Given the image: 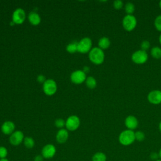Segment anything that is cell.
Masks as SVG:
<instances>
[{"label":"cell","instance_id":"6da1fadb","mask_svg":"<svg viewBox=\"0 0 161 161\" xmlns=\"http://www.w3.org/2000/svg\"><path fill=\"white\" fill-rule=\"evenodd\" d=\"M90 60L94 64H101L104 60V53L99 47H94L91 50L89 54Z\"/></svg>","mask_w":161,"mask_h":161},{"label":"cell","instance_id":"7a4b0ae2","mask_svg":"<svg viewBox=\"0 0 161 161\" xmlns=\"http://www.w3.org/2000/svg\"><path fill=\"white\" fill-rule=\"evenodd\" d=\"M118 140L121 145L125 146L130 145L135 140V132L133 130H125L119 134Z\"/></svg>","mask_w":161,"mask_h":161},{"label":"cell","instance_id":"3957f363","mask_svg":"<svg viewBox=\"0 0 161 161\" xmlns=\"http://www.w3.org/2000/svg\"><path fill=\"white\" fill-rule=\"evenodd\" d=\"M136 18L132 14H126L123 18L122 25L123 28L127 31H133L136 28Z\"/></svg>","mask_w":161,"mask_h":161},{"label":"cell","instance_id":"277c9868","mask_svg":"<svg viewBox=\"0 0 161 161\" xmlns=\"http://www.w3.org/2000/svg\"><path fill=\"white\" fill-rule=\"evenodd\" d=\"M148 56L146 52L142 50L135 51L131 55L132 61L136 64H143L148 60Z\"/></svg>","mask_w":161,"mask_h":161},{"label":"cell","instance_id":"5b68a950","mask_svg":"<svg viewBox=\"0 0 161 161\" xmlns=\"http://www.w3.org/2000/svg\"><path fill=\"white\" fill-rule=\"evenodd\" d=\"M92 47V41L91 38L86 37L82 38L78 42L77 44V51L79 52L85 53L91 51Z\"/></svg>","mask_w":161,"mask_h":161},{"label":"cell","instance_id":"8992f818","mask_svg":"<svg viewBox=\"0 0 161 161\" xmlns=\"http://www.w3.org/2000/svg\"><path fill=\"white\" fill-rule=\"evenodd\" d=\"M43 89L44 92L48 95L51 96L55 93L57 91L56 82L53 79H48L43 83Z\"/></svg>","mask_w":161,"mask_h":161},{"label":"cell","instance_id":"52a82bcc","mask_svg":"<svg viewBox=\"0 0 161 161\" xmlns=\"http://www.w3.org/2000/svg\"><path fill=\"white\" fill-rule=\"evenodd\" d=\"M80 125V119L75 116L72 115L69 116L65 121V126L68 130L74 131L77 130Z\"/></svg>","mask_w":161,"mask_h":161},{"label":"cell","instance_id":"ba28073f","mask_svg":"<svg viewBox=\"0 0 161 161\" xmlns=\"http://www.w3.org/2000/svg\"><path fill=\"white\" fill-rule=\"evenodd\" d=\"M56 153V148L52 144H47L42 150V155L45 158H51Z\"/></svg>","mask_w":161,"mask_h":161},{"label":"cell","instance_id":"9c48e42d","mask_svg":"<svg viewBox=\"0 0 161 161\" xmlns=\"http://www.w3.org/2000/svg\"><path fill=\"white\" fill-rule=\"evenodd\" d=\"M147 99L149 103L153 104H159L161 103V91L153 90L150 91L148 96Z\"/></svg>","mask_w":161,"mask_h":161},{"label":"cell","instance_id":"30bf717a","mask_svg":"<svg viewBox=\"0 0 161 161\" xmlns=\"http://www.w3.org/2000/svg\"><path fill=\"white\" fill-rule=\"evenodd\" d=\"M70 79L75 84H81L86 79V75L83 70H78L71 74Z\"/></svg>","mask_w":161,"mask_h":161},{"label":"cell","instance_id":"8fae6325","mask_svg":"<svg viewBox=\"0 0 161 161\" xmlns=\"http://www.w3.org/2000/svg\"><path fill=\"white\" fill-rule=\"evenodd\" d=\"M24 140V135L21 131H14L9 137L10 143L13 145H19Z\"/></svg>","mask_w":161,"mask_h":161},{"label":"cell","instance_id":"7c38bea8","mask_svg":"<svg viewBox=\"0 0 161 161\" xmlns=\"http://www.w3.org/2000/svg\"><path fill=\"white\" fill-rule=\"evenodd\" d=\"M25 11L21 8L16 9L13 14V21L16 24H21L25 19Z\"/></svg>","mask_w":161,"mask_h":161},{"label":"cell","instance_id":"4fadbf2b","mask_svg":"<svg viewBox=\"0 0 161 161\" xmlns=\"http://www.w3.org/2000/svg\"><path fill=\"white\" fill-rule=\"evenodd\" d=\"M125 125L128 128V130H133L137 128L138 121L135 116L133 115H129L125 118Z\"/></svg>","mask_w":161,"mask_h":161},{"label":"cell","instance_id":"5bb4252c","mask_svg":"<svg viewBox=\"0 0 161 161\" xmlns=\"http://www.w3.org/2000/svg\"><path fill=\"white\" fill-rule=\"evenodd\" d=\"M14 124L10 121L4 122L1 126V131L5 135H11L14 130Z\"/></svg>","mask_w":161,"mask_h":161},{"label":"cell","instance_id":"9a60e30c","mask_svg":"<svg viewBox=\"0 0 161 161\" xmlns=\"http://www.w3.org/2000/svg\"><path fill=\"white\" fill-rule=\"evenodd\" d=\"M69 137V133L67 130L60 129L57 133L56 140L60 143H65Z\"/></svg>","mask_w":161,"mask_h":161},{"label":"cell","instance_id":"2e32d148","mask_svg":"<svg viewBox=\"0 0 161 161\" xmlns=\"http://www.w3.org/2000/svg\"><path fill=\"white\" fill-rule=\"evenodd\" d=\"M28 19L33 25H37L41 21V18L39 14L35 12H31L29 14Z\"/></svg>","mask_w":161,"mask_h":161},{"label":"cell","instance_id":"e0dca14e","mask_svg":"<svg viewBox=\"0 0 161 161\" xmlns=\"http://www.w3.org/2000/svg\"><path fill=\"white\" fill-rule=\"evenodd\" d=\"M111 44V42L109 39L108 37H102L99 40L98 42V46L99 48H100L102 50L107 49L109 47Z\"/></svg>","mask_w":161,"mask_h":161},{"label":"cell","instance_id":"ac0fdd59","mask_svg":"<svg viewBox=\"0 0 161 161\" xmlns=\"http://www.w3.org/2000/svg\"><path fill=\"white\" fill-rule=\"evenodd\" d=\"M150 53L152 57L155 59H159L161 58V48L158 47H153L151 48Z\"/></svg>","mask_w":161,"mask_h":161},{"label":"cell","instance_id":"d6986e66","mask_svg":"<svg viewBox=\"0 0 161 161\" xmlns=\"http://www.w3.org/2000/svg\"><path fill=\"white\" fill-rule=\"evenodd\" d=\"M106 155L101 152H97L94 154L92 157V161H106Z\"/></svg>","mask_w":161,"mask_h":161},{"label":"cell","instance_id":"ffe728a7","mask_svg":"<svg viewBox=\"0 0 161 161\" xmlns=\"http://www.w3.org/2000/svg\"><path fill=\"white\" fill-rule=\"evenodd\" d=\"M135 8L133 3L128 2L125 5V11L127 14H132L135 11Z\"/></svg>","mask_w":161,"mask_h":161},{"label":"cell","instance_id":"44dd1931","mask_svg":"<svg viewBox=\"0 0 161 161\" xmlns=\"http://www.w3.org/2000/svg\"><path fill=\"white\" fill-rule=\"evenodd\" d=\"M86 86L90 89L95 88L97 85L96 80L93 77H91V76L88 77L86 79Z\"/></svg>","mask_w":161,"mask_h":161},{"label":"cell","instance_id":"7402d4cb","mask_svg":"<svg viewBox=\"0 0 161 161\" xmlns=\"http://www.w3.org/2000/svg\"><path fill=\"white\" fill-rule=\"evenodd\" d=\"M23 143L27 148H32L35 145V141L31 137H26L24 138Z\"/></svg>","mask_w":161,"mask_h":161},{"label":"cell","instance_id":"603a6c76","mask_svg":"<svg viewBox=\"0 0 161 161\" xmlns=\"http://www.w3.org/2000/svg\"><path fill=\"white\" fill-rule=\"evenodd\" d=\"M77 44L78 43L76 42L69 43L67 46V51L70 53H74L77 51Z\"/></svg>","mask_w":161,"mask_h":161},{"label":"cell","instance_id":"cb8c5ba5","mask_svg":"<svg viewBox=\"0 0 161 161\" xmlns=\"http://www.w3.org/2000/svg\"><path fill=\"white\" fill-rule=\"evenodd\" d=\"M154 26L157 30L161 32V14L157 16L155 19Z\"/></svg>","mask_w":161,"mask_h":161},{"label":"cell","instance_id":"d4e9b609","mask_svg":"<svg viewBox=\"0 0 161 161\" xmlns=\"http://www.w3.org/2000/svg\"><path fill=\"white\" fill-rule=\"evenodd\" d=\"M135 140H136L138 142L143 141L145 138V135L144 133L141 131H137L135 132Z\"/></svg>","mask_w":161,"mask_h":161},{"label":"cell","instance_id":"484cf974","mask_svg":"<svg viewBox=\"0 0 161 161\" xmlns=\"http://www.w3.org/2000/svg\"><path fill=\"white\" fill-rule=\"evenodd\" d=\"M150 43L148 40H143L140 44L141 50L145 52L148 50L150 48Z\"/></svg>","mask_w":161,"mask_h":161},{"label":"cell","instance_id":"4316f807","mask_svg":"<svg viewBox=\"0 0 161 161\" xmlns=\"http://www.w3.org/2000/svg\"><path fill=\"white\" fill-rule=\"evenodd\" d=\"M123 2L121 0H116L113 2V7L116 9H120L123 6Z\"/></svg>","mask_w":161,"mask_h":161},{"label":"cell","instance_id":"83f0119b","mask_svg":"<svg viewBox=\"0 0 161 161\" xmlns=\"http://www.w3.org/2000/svg\"><path fill=\"white\" fill-rule=\"evenodd\" d=\"M8 155V150L4 147H0V159L6 158Z\"/></svg>","mask_w":161,"mask_h":161},{"label":"cell","instance_id":"f1b7e54d","mask_svg":"<svg viewBox=\"0 0 161 161\" xmlns=\"http://www.w3.org/2000/svg\"><path fill=\"white\" fill-rule=\"evenodd\" d=\"M55 125L57 128H62L64 125H65V122L64 121V120L63 119H57L55 120Z\"/></svg>","mask_w":161,"mask_h":161},{"label":"cell","instance_id":"f546056e","mask_svg":"<svg viewBox=\"0 0 161 161\" xmlns=\"http://www.w3.org/2000/svg\"><path fill=\"white\" fill-rule=\"evenodd\" d=\"M37 80L39 82H40V83H44L45 81H46V80H45V76L44 75H39L38 76V77H37Z\"/></svg>","mask_w":161,"mask_h":161},{"label":"cell","instance_id":"4dcf8cb0","mask_svg":"<svg viewBox=\"0 0 161 161\" xmlns=\"http://www.w3.org/2000/svg\"><path fill=\"white\" fill-rule=\"evenodd\" d=\"M150 157L153 160L157 159V158L159 157V155H158V153H152L150 154Z\"/></svg>","mask_w":161,"mask_h":161},{"label":"cell","instance_id":"1f68e13d","mask_svg":"<svg viewBox=\"0 0 161 161\" xmlns=\"http://www.w3.org/2000/svg\"><path fill=\"white\" fill-rule=\"evenodd\" d=\"M43 157L42 155H36L34 158V161H43Z\"/></svg>","mask_w":161,"mask_h":161},{"label":"cell","instance_id":"d6a6232c","mask_svg":"<svg viewBox=\"0 0 161 161\" xmlns=\"http://www.w3.org/2000/svg\"><path fill=\"white\" fill-rule=\"evenodd\" d=\"M89 70H90V69H89V67H87V66H85V67L83 68V72H84L85 74L89 72Z\"/></svg>","mask_w":161,"mask_h":161},{"label":"cell","instance_id":"836d02e7","mask_svg":"<svg viewBox=\"0 0 161 161\" xmlns=\"http://www.w3.org/2000/svg\"><path fill=\"white\" fill-rule=\"evenodd\" d=\"M158 128H159V130L161 131V121H160V122L159 123V125H158Z\"/></svg>","mask_w":161,"mask_h":161},{"label":"cell","instance_id":"e575fe53","mask_svg":"<svg viewBox=\"0 0 161 161\" xmlns=\"http://www.w3.org/2000/svg\"><path fill=\"white\" fill-rule=\"evenodd\" d=\"M0 161H9V160H8L7 158H2V159H0Z\"/></svg>","mask_w":161,"mask_h":161},{"label":"cell","instance_id":"d590c367","mask_svg":"<svg viewBox=\"0 0 161 161\" xmlns=\"http://www.w3.org/2000/svg\"><path fill=\"white\" fill-rule=\"evenodd\" d=\"M158 40H159L160 44L161 45V33H160V36H159V37H158Z\"/></svg>","mask_w":161,"mask_h":161},{"label":"cell","instance_id":"8d00e7d4","mask_svg":"<svg viewBox=\"0 0 161 161\" xmlns=\"http://www.w3.org/2000/svg\"><path fill=\"white\" fill-rule=\"evenodd\" d=\"M158 155H159V157L161 158V148H160V151H159Z\"/></svg>","mask_w":161,"mask_h":161},{"label":"cell","instance_id":"74e56055","mask_svg":"<svg viewBox=\"0 0 161 161\" xmlns=\"http://www.w3.org/2000/svg\"><path fill=\"white\" fill-rule=\"evenodd\" d=\"M158 5H159V7H160V8L161 9V1L159 2V4H158Z\"/></svg>","mask_w":161,"mask_h":161},{"label":"cell","instance_id":"f35d334b","mask_svg":"<svg viewBox=\"0 0 161 161\" xmlns=\"http://www.w3.org/2000/svg\"><path fill=\"white\" fill-rule=\"evenodd\" d=\"M155 161H161V160H160V159H157V160H156Z\"/></svg>","mask_w":161,"mask_h":161}]
</instances>
